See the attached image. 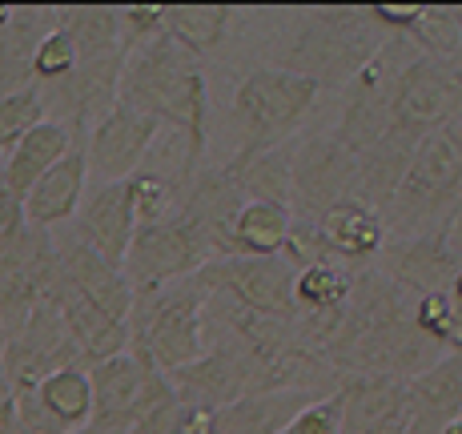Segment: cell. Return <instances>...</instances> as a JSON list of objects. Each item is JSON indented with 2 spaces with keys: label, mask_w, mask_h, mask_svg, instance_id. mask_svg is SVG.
<instances>
[{
  "label": "cell",
  "mask_w": 462,
  "mask_h": 434,
  "mask_svg": "<svg viewBox=\"0 0 462 434\" xmlns=\"http://www.w3.org/2000/svg\"><path fill=\"white\" fill-rule=\"evenodd\" d=\"M117 101L153 117L157 125L181 129L185 141H189V149H185V181H193L201 173L209 93H206V73H201L198 57L177 49L165 32L145 44H133L125 57V73H121Z\"/></svg>",
  "instance_id": "cell-1"
},
{
  "label": "cell",
  "mask_w": 462,
  "mask_h": 434,
  "mask_svg": "<svg viewBox=\"0 0 462 434\" xmlns=\"http://www.w3.org/2000/svg\"><path fill=\"white\" fill-rule=\"evenodd\" d=\"M209 290L198 278H181L153 294H137L129 309V350L153 362L162 374L189 366L206 354Z\"/></svg>",
  "instance_id": "cell-2"
},
{
  "label": "cell",
  "mask_w": 462,
  "mask_h": 434,
  "mask_svg": "<svg viewBox=\"0 0 462 434\" xmlns=\"http://www.w3.org/2000/svg\"><path fill=\"white\" fill-rule=\"evenodd\" d=\"M390 37L374 24L370 8H318L306 16L294 49L286 57L290 73L322 85L326 77L350 81Z\"/></svg>",
  "instance_id": "cell-3"
},
{
  "label": "cell",
  "mask_w": 462,
  "mask_h": 434,
  "mask_svg": "<svg viewBox=\"0 0 462 434\" xmlns=\"http://www.w3.org/2000/svg\"><path fill=\"white\" fill-rule=\"evenodd\" d=\"M318 81L290 69H254L242 77L234 93V121L242 129V149L237 153H262V149L286 145L306 113L318 101Z\"/></svg>",
  "instance_id": "cell-4"
},
{
  "label": "cell",
  "mask_w": 462,
  "mask_h": 434,
  "mask_svg": "<svg viewBox=\"0 0 462 434\" xmlns=\"http://www.w3.org/2000/svg\"><path fill=\"white\" fill-rule=\"evenodd\" d=\"M213 262V245L206 229L193 221L189 209L173 206L153 226H137L121 273L129 278L133 294H153L181 278H193L201 265Z\"/></svg>",
  "instance_id": "cell-5"
},
{
  "label": "cell",
  "mask_w": 462,
  "mask_h": 434,
  "mask_svg": "<svg viewBox=\"0 0 462 434\" xmlns=\"http://www.w3.org/2000/svg\"><path fill=\"white\" fill-rule=\"evenodd\" d=\"M458 170H462V113L434 133H426L414 145L411 165H406L402 181H398L386 214H382L386 229H402L430 214H442L450 206V198H455Z\"/></svg>",
  "instance_id": "cell-6"
},
{
  "label": "cell",
  "mask_w": 462,
  "mask_h": 434,
  "mask_svg": "<svg viewBox=\"0 0 462 434\" xmlns=\"http://www.w3.org/2000/svg\"><path fill=\"white\" fill-rule=\"evenodd\" d=\"M85 370L93 383V422L88 427L101 434H129L149 411L173 398L169 378L133 350L113 354V358Z\"/></svg>",
  "instance_id": "cell-7"
},
{
  "label": "cell",
  "mask_w": 462,
  "mask_h": 434,
  "mask_svg": "<svg viewBox=\"0 0 462 434\" xmlns=\"http://www.w3.org/2000/svg\"><path fill=\"white\" fill-rule=\"evenodd\" d=\"M294 273L298 265L278 254V258H217L201 265L193 278L209 290L213 298L250 309L262 318H278V322H298V302H294Z\"/></svg>",
  "instance_id": "cell-8"
},
{
  "label": "cell",
  "mask_w": 462,
  "mask_h": 434,
  "mask_svg": "<svg viewBox=\"0 0 462 434\" xmlns=\"http://www.w3.org/2000/svg\"><path fill=\"white\" fill-rule=\"evenodd\" d=\"M462 113V77L442 60L414 52L390 88V133L422 141L426 133L447 125Z\"/></svg>",
  "instance_id": "cell-9"
},
{
  "label": "cell",
  "mask_w": 462,
  "mask_h": 434,
  "mask_svg": "<svg viewBox=\"0 0 462 434\" xmlns=\"http://www.w3.org/2000/svg\"><path fill=\"white\" fill-rule=\"evenodd\" d=\"M0 362H5V374H8V383H13V391L29 394V391H37L49 374H57V370L81 366V354H77L73 338H69L57 306L41 302L5 338V346H0Z\"/></svg>",
  "instance_id": "cell-10"
},
{
  "label": "cell",
  "mask_w": 462,
  "mask_h": 434,
  "mask_svg": "<svg viewBox=\"0 0 462 434\" xmlns=\"http://www.w3.org/2000/svg\"><path fill=\"white\" fill-rule=\"evenodd\" d=\"M173 394L181 398L193 411H226L237 398L257 394V370H254V354L242 346L237 338L221 334L213 346H206L198 362L165 374Z\"/></svg>",
  "instance_id": "cell-11"
},
{
  "label": "cell",
  "mask_w": 462,
  "mask_h": 434,
  "mask_svg": "<svg viewBox=\"0 0 462 434\" xmlns=\"http://www.w3.org/2000/svg\"><path fill=\"white\" fill-rule=\"evenodd\" d=\"M157 121L145 113L129 109V105H113L97 125H88L85 133V157H88V173L97 177V185L105 181H129L141 170L149 145L157 137Z\"/></svg>",
  "instance_id": "cell-12"
},
{
  "label": "cell",
  "mask_w": 462,
  "mask_h": 434,
  "mask_svg": "<svg viewBox=\"0 0 462 434\" xmlns=\"http://www.w3.org/2000/svg\"><path fill=\"white\" fill-rule=\"evenodd\" d=\"M16 422L29 434H81L93 422V383L85 366L49 374L37 391L16 394Z\"/></svg>",
  "instance_id": "cell-13"
},
{
  "label": "cell",
  "mask_w": 462,
  "mask_h": 434,
  "mask_svg": "<svg viewBox=\"0 0 462 434\" xmlns=\"http://www.w3.org/2000/svg\"><path fill=\"white\" fill-rule=\"evenodd\" d=\"M294 198L306 209V221H314L334 201L362 198V177H358V153L337 145L334 137L306 141L294 157Z\"/></svg>",
  "instance_id": "cell-14"
},
{
  "label": "cell",
  "mask_w": 462,
  "mask_h": 434,
  "mask_svg": "<svg viewBox=\"0 0 462 434\" xmlns=\"http://www.w3.org/2000/svg\"><path fill=\"white\" fill-rule=\"evenodd\" d=\"M378 258L386 262V282H394L402 294H419V298L442 294L450 286V278H455V270L462 265L455 258V250H450L447 221L426 229V234H411L394 245H382Z\"/></svg>",
  "instance_id": "cell-15"
},
{
  "label": "cell",
  "mask_w": 462,
  "mask_h": 434,
  "mask_svg": "<svg viewBox=\"0 0 462 434\" xmlns=\"http://www.w3.org/2000/svg\"><path fill=\"white\" fill-rule=\"evenodd\" d=\"M77 229L73 234L81 237L97 258H105L109 265H125L133 229H137V217H133V201H129V185L125 181H105L85 189V201L77 209Z\"/></svg>",
  "instance_id": "cell-16"
},
{
  "label": "cell",
  "mask_w": 462,
  "mask_h": 434,
  "mask_svg": "<svg viewBox=\"0 0 462 434\" xmlns=\"http://www.w3.org/2000/svg\"><path fill=\"white\" fill-rule=\"evenodd\" d=\"M52 242H57V258H60V282H65L73 294H81L85 302L101 306L105 314L129 322V309H133V298L137 294H133L125 273L105 258H97L77 234H60V237H52Z\"/></svg>",
  "instance_id": "cell-17"
},
{
  "label": "cell",
  "mask_w": 462,
  "mask_h": 434,
  "mask_svg": "<svg viewBox=\"0 0 462 434\" xmlns=\"http://www.w3.org/2000/svg\"><path fill=\"white\" fill-rule=\"evenodd\" d=\"M462 419V354L447 350L434 366L406 383V427L414 434H439Z\"/></svg>",
  "instance_id": "cell-18"
},
{
  "label": "cell",
  "mask_w": 462,
  "mask_h": 434,
  "mask_svg": "<svg viewBox=\"0 0 462 434\" xmlns=\"http://www.w3.org/2000/svg\"><path fill=\"white\" fill-rule=\"evenodd\" d=\"M85 189H88V157H85V141L77 137V145L29 189V198H24V221L32 229L65 226L81 209Z\"/></svg>",
  "instance_id": "cell-19"
},
{
  "label": "cell",
  "mask_w": 462,
  "mask_h": 434,
  "mask_svg": "<svg viewBox=\"0 0 462 434\" xmlns=\"http://www.w3.org/2000/svg\"><path fill=\"white\" fill-rule=\"evenodd\" d=\"M49 302L57 306V314H60V322H65L69 338H73L77 354H81V366H97V362H105V358H113V354H125L129 350V326L121 322V318L105 314L101 306L85 302L81 294H73V290H69L60 278H57V290H52Z\"/></svg>",
  "instance_id": "cell-20"
},
{
  "label": "cell",
  "mask_w": 462,
  "mask_h": 434,
  "mask_svg": "<svg viewBox=\"0 0 462 434\" xmlns=\"http://www.w3.org/2000/svg\"><path fill=\"white\" fill-rule=\"evenodd\" d=\"M73 145H77L73 125H65L60 117H44L41 125H32L5 153V162H0V181H5V189L24 206V198H29L32 185H37Z\"/></svg>",
  "instance_id": "cell-21"
},
{
  "label": "cell",
  "mask_w": 462,
  "mask_h": 434,
  "mask_svg": "<svg viewBox=\"0 0 462 434\" xmlns=\"http://www.w3.org/2000/svg\"><path fill=\"white\" fill-rule=\"evenodd\" d=\"M318 237H322L326 254L346 262H370L386 245V221L374 206H366L362 198L334 201L330 209H322L314 221Z\"/></svg>",
  "instance_id": "cell-22"
},
{
  "label": "cell",
  "mask_w": 462,
  "mask_h": 434,
  "mask_svg": "<svg viewBox=\"0 0 462 434\" xmlns=\"http://www.w3.org/2000/svg\"><path fill=\"white\" fill-rule=\"evenodd\" d=\"M342 434H366L382 422H406V383L390 374H350L337 386Z\"/></svg>",
  "instance_id": "cell-23"
},
{
  "label": "cell",
  "mask_w": 462,
  "mask_h": 434,
  "mask_svg": "<svg viewBox=\"0 0 462 434\" xmlns=\"http://www.w3.org/2000/svg\"><path fill=\"white\" fill-rule=\"evenodd\" d=\"M57 24V8H13L0 29V97L32 88V57L44 32Z\"/></svg>",
  "instance_id": "cell-24"
},
{
  "label": "cell",
  "mask_w": 462,
  "mask_h": 434,
  "mask_svg": "<svg viewBox=\"0 0 462 434\" xmlns=\"http://www.w3.org/2000/svg\"><path fill=\"white\" fill-rule=\"evenodd\" d=\"M294 209L278 201H245L229 229V258H278L286 254Z\"/></svg>",
  "instance_id": "cell-25"
},
{
  "label": "cell",
  "mask_w": 462,
  "mask_h": 434,
  "mask_svg": "<svg viewBox=\"0 0 462 434\" xmlns=\"http://www.w3.org/2000/svg\"><path fill=\"white\" fill-rule=\"evenodd\" d=\"M221 170L229 173V181L237 185V193L245 201H278V206H290V198H294V157L286 153V145L262 149V153H237Z\"/></svg>",
  "instance_id": "cell-26"
},
{
  "label": "cell",
  "mask_w": 462,
  "mask_h": 434,
  "mask_svg": "<svg viewBox=\"0 0 462 434\" xmlns=\"http://www.w3.org/2000/svg\"><path fill=\"white\" fill-rule=\"evenodd\" d=\"M314 391H265L245 394L226 411H213L221 434H278L301 406L314 402Z\"/></svg>",
  "instance_id": "cell-27"
},
{
  "label": "cell",
  "mask_w": 462,
  "mask_h": 434,
  "mask_svg": "<svg viewBox=\"0 0 462 434\" xmlns=\"http://www.w3.org/2000/svg\"><path fill=\"white\" fill-rule=\"evenodd\" d=\"M234 21L229 5H165L162 8V32L177 49H185L189 57H206L221 41Z\"/></svg>",
  "instance_id": "cell-28"
},
{
  "label": "cell",
  "mask_w": 462,
  "mask_h": 434,
  "mask_svg": "<svg viewBox=\"0 0 462 434\" xmlns=\"http://www.w3.org/2000/svg\"><path fill=\"white\" fill-rule=\"evenodd\" d=\"M354 273L337 262H310L294 273L298 314H334L350 302Z\"/></svg>",
  "instance_id": "cell-29"
},
{
  "label": "cell",
  "mask_w": 462,
  "mask_h": 434,
  "mask_svg": "<svg viewBox=\"0 0 462 434\" xmlns=\"http://www.w3.org/2000/svg\"><path fill=\"white\" fill-rule=\"evenodd\" d=\"M406 41H411L414 49H422V57L447 65L450 57L462 52V13L458 8H426L422 5L419 21L406 32Z\"/></svg>",
  "instance_id": "cell-30"
},
{
  "label": "cell",
  "mask_w": 462,
  "mask_h": 434,
  "mask_svg": "<svg viewBox=\"0 0 462 434\" xmlns=\"http://www.w3.org/2000/svg\"><path fill=\"white\" fill-rule=\"evenodd\" d=\"M73 69H77V44L57 21L49 32H44V41L37 44V57H32V88L60 85Z\"/></svg>",
  "instance_id": "cell-31"
},
{
  "label": "cell",
  "mask_w": 462,
  "mask_h": 434,
  "mask_svg": "<svg viewBox=\"0 0 462 434\" xmlns=\"http://www.w3.org/2000/svg\"><path fill=\"white\" fill-rule=\"evenodd\" d=\"M44 117H49V105H44L41 88H21V93L0 97V141H5V149H13Z\"/></svg>",
  "instance_id": "cell-32"
},
{
  "label": "cell",
  "mask_w": 462,
  "mask_h": 434,
  "mask_svg": "<svg viewBox=\"0 0 462 434\" xmlns=\"http://www.w3.org/2000/svg\"><path fill=\"white\" fill-rule=\"evenodd\" d=\"M125 185H129V201H133V217H137V226H153V221H162L169 209L177 206V193L169 189V181L157 177V173L137 170Z\"/></svg>",
  "instance_id": "cell-33"
},
{
  "label": "cell",
  "mask_w": 462,
  "mask_h": 434,
  "mask_svg": "<svg viewBox=\"0 0 462 434\" xmlns=\"http://www.w3.org/2000/svg\"><path fill=\"white\" fill-rule=\"evenodd\" d=\"M278 434H342V398H337V391L301 406Z\"/></svg>",
  "instance_id": "cell-34"
},
{
  "label": "cell",
  "mask_w": 462,
  "mask_h": 434,
  "mask_svg": "<svg viewBox=\"0 0 462 434\" xmlns=\"http://www.w3.org/2000/svg\"><path fill=\"white\" fill-rule=\"evenodd\" d=\"M13 422H16V391L5 374V362H0V430L13 427Z\"/></svg>",
  "instance_id": "cell-35"
},
{
  "label": "cell",
  "mask_w": 462,
  "mask_h": 434,
  "mask_svg": "<svg viewBox=\"0 0 462 434\" xmlns=\"http://www.w3.org/2000/svg\"><path fill=\"white\" fill-rule=\"evenodd\" d=\"M447 298H450V302H455V306H462V265L455 270V278H450V286H447Z\"/></svg>",
  "instance_id": "cell-36"
},
{
  "label": "cell",
  "mask_w": 462,
  "mask_h": 434,
  "mask_svg": "<svg viewBox=\"0 0 462 434\" xmlns=\"http://www.w3.org/2000/svg\"><path fill=\"white\" fill-rule=\"evenodd\" d=\"M366 434H414L406 422H382V427H374V430H366Z\"/></svg>",
  "instance_id": "cell-37"
},
{
  "label": "cell",
  "mask_w": 462,
  "mask_h": 434,
  "mask_svg": "<svg viewBox=\"0 0 462 434\" xmlns=\"http://www.w3.org/2000/svg\"><path fill=\"white\" fill-rule=\"evenodd\" d=\"M450 206H455V209H450L447 221H455V217L462 214V170H458V185H455V198H450Z\"/></svg>",
  "instance_id": "cell-38"
},
{
  "label": "cell",
  "mask_w": 462,
  "mask_h": 434,
  "mask_svg": "<svg viewBox=\"0 0 462 434\" xmlns=\"http://www.w3.org/2000/svg\"><path fill=\"white\" fill-rule=\"evenodd\" d=\"M439 434H462V419H458V422H450V427H442Z\"/></svg>",
  "instance_id": "cell-39"
},
{
  "label": "cell",
  "mask_w": 462,
  "mask_h": 434,
  "mask_svg": "<svg viewBox=\"0 0 462 434\" xmlns=\"http://www.w3.org/2000/svg\"><path fill=\"white\" fill-rule=\"evenodd\" d=\"M8 16H13V8H8V5H0V29H5V24H8Z\"/></svg>",
  "instance_id": "cell-40"
},
{
  "label": "cell",
  "mask_w": 462,
  "mask_h": 434,
  "mask_svg": "<svg viewBox=\"0 0 462 434\" xmlns=\"http://www.w3.org/2000/svg\"><path fill=\"white\" fill-rule=\"evenodd\" d=\"M0 434H29V430H24V427H21V422H13V427H5V430H0Z\"/></svg>",
  "instance_id": "cell-41"
},
{
  "label": "cell",
  "mask_w": 462,
  "mask_h": 434,
  "mask_svg": "<svg viewBox=\"0 0 462 434\" xmlns=\"http://www.w3.org/2000/svg\"><path fill=\"white\" fill-rule=\"evenodd\" d=\"M5 338H8V334H5V322H0V346H5Z\"/></svg>",
  "instance_id": "cell-42"
},
{
  "label": "cell",
  "mask_w": 462,
  "mask_h": 434,
  "mask_svg": "<svg viewBox=\"0 0 462 434\" xmlns=\"http://www.w3.org/2000/svg\"><path fill=\"white\" fill-rule=\"evenodd\" d=\"M5 153H8V149H5V141H0V162H5Z\"/></svg>",
  "instance_id": "cell-43"
},
{
  "label": "cell",
  "mask_w": 462,
  "mask_h": 434,
  "mask_svg": "<svg viewBox=\"0 0 462 434\" xmlns=\"http://www.w3.org/2000/svg\"><path fill=\"white\" fill-rule=\"evenodd\" d=\"M81 434H101V430H93V427H85V430H81Z\"/></svg>",
  "instance_id": "cell-44"
}]
</instances>
